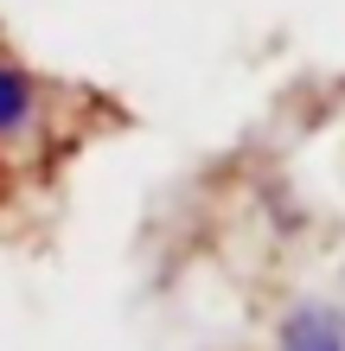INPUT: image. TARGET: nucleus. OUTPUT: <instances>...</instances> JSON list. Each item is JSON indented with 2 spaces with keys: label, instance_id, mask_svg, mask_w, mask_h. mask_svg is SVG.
<instances>
[{
  "label": "nucleus",
  "instance_id": "f257e3e1",
  "mask_svg": "<svg viewBox=\"0 0 345 351\" xmlns=\"http://www.w3.org/2000/svg\"><path fill=\"white\" fill-rule=\"evenodd\" d=\"M71 90L0 51V173H45L71 147Z\"/></svg>",
  "mask_w": 345,
  "mask_h": 351
},
{
  "label": "nucleus",
  "instance_id": "f03ea898",
  "mask_svg": "<svg viewBox=\"0 0 345 351\" xmlns=\"http://www.w3.org/2000/svg\"><path fill=\"white\" fill-rule=\"evenodd\" d=\"M275 351H345V319L333 313V306L307 300V306H294V313L281 319Z\"/></svg>",
  "mask_w": 345,
  "mask_h": 351
}]
</instances>
